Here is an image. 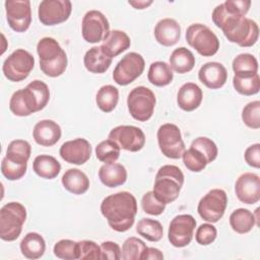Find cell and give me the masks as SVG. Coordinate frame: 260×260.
<instances>
[{
	"label": "cell",
	"mask_w": 260,
	"mask_h": 260,
	"mask_svg": "<svg viewBox=\"0 0 260 260\" xmlns=\"http://www.w3.org/2000/svg\"><path fill=\"white\" fill-rule=\"evenodd\" d=\"M213 23L219 27L231 43L240 47H252L259 38V26L251 18L229 12L222 3L217 5L211 14Z\"/></svg>",
	"instance_id": "6da1fadb"
},
{
	"label": "cell",
	"mask_w": 260,
	"mask_h": 260,
	"mask_svg": "<svg viewBox=\"0 0 260 260\" xmlns=\"http://www.w3.org/2000/svg\"><path fill=\"white\" fill-rule=\"evenodd\" d=\"M101 212L112 230L118 233L127 232L134 224L137 214V201L128 191L111 194L103 199Z\"/></svg>",
	"instance_id": "7a4b0ae2"
},
{
	"label": "cell",
	"mask_w": 260,
	"mask_h": 260,
	"mask_svg": "<svg viewBox=\"0 0 260 260\" xmlns=\"http://www.w3.org/2000/svg\"><path fill=\"white\" fill-rule=\"evenodd\" d=\"M37 53L40 58V69L49 77L62 75L68 64L66 52L53 38L45 37L38 42Z\"/></svg>",
	"instance_id": "3957f363"
},
{
	"label": "cell",
	"mask_w": 260,
	"mask_h": 260,
	"mask_svg": "<svg viewBox=\"0 0 260 260\" xmlns=\"http://www.w3.org/2000/svg\"><path fill=\"white\" fill-rule=\"evenodd\" d=\"M183 184L184 174L181 169L174 165H165L155 175L152 192L159 201L169 204L179 197Z\"/></svg>",
	"instance_id": "277c9868"
},
{
	"label": "cell",
	"mask_w": 260,
	"mask_h": 260,
	"mask_svg": "<svg viewBox=\"0 0 260 260\" xmlns=\"http://www.w3.org/2000/svg\"><path fill=\"white\" fill-rule=\"evenodd\" d=\"M26 219V209L19 202H9L0 209V238L6 242L15 241L21 234Z\"/></svg>",
	"instance_id": "5b68a950"
},
{
	"label": "cell",
	"mask_w": 260,
	"mask_h": 260,
	"mask_svg": "<svg viewBox=\"0 0 260 260\" xmlns=\"http://www.w3.org/2000/svg\"><path fill=\"white\" fill-rule=\"evenodd\" d=\"M186 41L203 57H211L219 49V40L216 35L202 23H193L187 27Z\"/></svg>",
	"instance_id": "8992f818"
},
{
	"label": "cell",
	"mask_w": 260,
	"mask_h": 260,
	"mask_svg": "<svg viewBox=\"0 0 260 260\" xmlns=\"http://www.w3.org/2000/svg\"><path fill=\"white\" fill-rule=\"evenodd\" d=\"M155 104L154 92L142 85L134 87L127 98L128 111L131 117L139 122H146L152 117Z\"/></svg>",
	"instance_id": "52a82bcc"
},
{
	"label": "cell",
	"mask_w": 260,
	"mask_h": 260,
	"mask_svg": "<svg viewBox=\"0 0 260 260\" xmlns=\"http://www.w3.org/2000/svg\"><path fill=\"white\" fill-rule=\"evenodd\" d=\"M34 66V56L24 49H16L4 60L2 71L9 81L19 82L28 77Z\"/></svg>",
	"instance_id": "ba28073f"
},
{
	"label": "cell",
	"mask_w": 260,
	"mask_h": 260,
	"mask_svg": "<svg viewBox=\"0 0 260 260\" xmlns=\"http://www.w3.org/2000/svg\"><path fill=\"white\" fill-rule=\"evenodd\" d=\"M157 143L162 154L172 159L182 157L185 151V143L180 128L173 123H166L159 126L156 133Z\"/></svg>",
	"instance_id": "9c48e42d"
},
{
	"label": "cell",
	"mask_w": 260,
	"mask_h": 260,
	"mask_svg": "<svg viewBox=\"0 0 260 260\" xmlns=\"http://www.w3.org/2000/svg\"><path fill=\"white\" fill-rule=\"evenodd\" d=\"M228 205V195L222 189L208 191L199 201L197 206L198 214L205 221L215 223L224 214Z\"/></svg>",
	"instance_id": "30bf717a"
},
{
	"label": "cell",
	"mask_w": 260,
	"mask_h": 260,
	"mask_svg": "<svg viewBox=\"0 0 260 260\" xmlns=\"http://www.w3.org/2000/svg\"><path fill=\"white\" fill-rule=\"evenodd\" d=\"M144 67V58L139 53H127L117 63L113 71V79L119 85H128L143 73Z\"/></svg>",
	"instance_id": "8fae6325"
},
{
	"label": "cell",
	"mask_w": 260,
	"mask_h": 260,
	"mask_svg": "<svg viewBox=\"0 0 260 260\" xmlns=\"http://www.w3.org/2000/svg\"><path fill=\"white\" fill-rule=\"evenodd\" d=\"M110 32L107 17L99 10L87 11L81 21V35L85 42L96 44L103 42Z\"/></svg>",
	"instance_id": "7c38bea8"
},
{
	"label": "cell",
	"mask_w": 260,
	"mask_h": 260,
	"mask_svg": "<svg viewBox=\"0 0 260 260\" xmlns=\"http://www.w3.org/2000/svg\"><path fill=\"white\" fill-rule=\"evenodd\" d=\"M196 220L191 214H179L175 216L169 225L168 239L172 246L183 248L188 246L192 239Z\"/></svg>",
	"instance_id": "4fadbf2b"
},
{
	"label": "cell",
	"mask_w": 260,
	"mask_h": 260,
	"mask_svg": "<svg viewBox=\"0 0 260 260\" xmlns=\"http://www.w3.org/2000/svg\"><path fill=\"white\" fill-rule=\"evenodd\" d=\"M109 139L116 142L121 149L131 152L141 150L145 144L144 132L133 125H120L113 128L109 133Z\"/></svg>",
	"instance_id": "5bb4252c"
},
{
	"label": "cell",
	"mask_w": 260,
	"mask_h": 260,
	"mask_svg": "<svg viewBox=\"0 0 260 260\" xmlns=\"http://www.w3.org/2000/svg\"><path fill=\"white\" fill-rule=\"evenodd\" d=\"M72 11L69 0H43L38 9L39 20L47 26L65 22Z\"/></svg>",
	"instance_id": "9a60e30c"
},
{
	"label": "cell",
	"mask_w": 260,
	"mask_h": 260,
	"mask_svg": "<svg viewBox=\"0 0 260 260\" xmlns=\"http://www.w3.org/2000/svg\"><path fill=\"white\" fill-rule=\"evenodd\" d=\"M6 19L11 29L24 32L31 23V8L28 0H7L4 3Z\"/></svg>",
	"instance_id": "2e32d148"
},
{
	"label": "cell",
	"mask_w": 260,
	"mask_h": 260,
	"mask_svg": "<svg viewBox=\"0 0 260 260\" xmlns=\"http://www.w3.org/2000/svg\"><path fill=\"white\" fill-rule=\"evenodd\" d=\"M91 151V145L86 139L75 138L64 142L59 149V154L66 162L81 166L90 158Z\"/></svg>",
	"instance_id": "e0dca14e"
},
{
	"label": "cell",
	"mask_w": 260,
	"mask_h": 260,
	"mask_svg": "<svg viewBox=\"0 0 260 260\" xmlns=\"http://www.w3.org/2000/svg\"><path fill=\"white\" fill-rule=\"evenodd\" d=\"M235 193L245 204H255L260 200V177L255 173H244L236 181Z\"/></svg>",
	"instance_id": "ac0fdd59"
},
{
	"label": "cell",
	"mask_w": 260,
	"mask_h": 260,
	"mask_svg": "<svg viewBox=\"0 0 260 260\" xmlns=\"http://www.w3.org/2000/svg\"><path fill=\"white\" fill-rule=\"evenodd\" d=\"M199 80L210 89L222 87L228 80V71L219 62H207L198 71Z\"/></svg>",
	"instance_id": "d6986e66"
},
{
	"label": "cell",
	"mask_w": 260,
	"mask_h": 260,
	"mask_svg": "<svg viewBox=\"0 0 260 260\" xmlns=\"http://www.w3.org/2000/svg\"><path fill=\"white\" fill-rule=\"evenodd\" d=\"M61 127L53 120L45 119L39 121L32 130V137L41 146H53L61 138Z\"/></svg>",
	"instance_id": "ffe728a7"
},
{
	"label": "cell",
	"mask_w": 260,
	"mask_h": 260,
	"mask_svg": "<svg viewBox=\"0 0 260 260\" xmlns=\"http://www.w3.org/2000/svg\"><path fill=\"white\" fill-rule=\"evenodd\" d=\"M154 38L165 47L176 45L181 38V26L174 18H162L154 26Z\"/></svg>",
	"instance_id": "44dd1931"
},
{
	"label": "cell",
	"mask_w": 260,
	"mask_h": 260,
	"mask_svg": "<svg viewBox=\"0 0 260 260\" xmlns=\"http://www.w3.org/2000/svg\"><path fill=\"white\" fill-rule=\"evenodd\" d=\"M202 89L194 82L184 83L177 93V104L185 112L196 110L202 103Z\"/></svg>",
	"instance_id": "7402d4cb"
},
{
	"label": "cell",
	"mask_w": 260,
	"mask_h": 260,
	"mask_svg": "<svg viewBox=\"0 0 260 260\" xmlns=\"http://www.w3.org/2000/svg\"><path fill=\"white\" fill-rule=\"evenodd\" d=\"M130 45V38L125 31L120 29H113L110 30L106 39L103 41L101 49L107 56L113 59L114 57H117L129 49Z\"/></svg>",
	"instance_id": "603a6c76"
},
{
	"label": "cell",
	"mask_w": 260,
	"mask_h": 260,
	"mask_svg": "<svg viewBox=\"0 0 260 260\" xmlns=\"http://www.w3.org/2000/svg\"><path fill=\"white\" fill-rule=\"evenodd\" d=\"M10 111L18 117H27L37 113L35 101L26 87L14 91L9 101Z\"/></svg>",
	"instance_id": "cb8c5ba5"
},
{
	"label": "cell",
	"mask_w": 260,
	"mask_h": 260,
	"mask_svg": "<svg viewBox=\"0 0 260 260\" xmlns=\"http://www.w3.org/2000/svg\"><path fill=\"white\" fill-rule=\"evenodd\" d=\"M99 179L103 185L116 188L127 181L126 168L118 162L104 164L99 170Z\"/></svg>",
	"instance_id": "d4e9b609"
},
{
	"label": "cell",
	"mask_w": 260,
	"mask_h": 260,
	"mask_svg": "<svg viewBox=\"0 0 260 260\" xmlns=\"http://www.w3.org/2000/svg\"><path fill=\"white\" fill-rule=\"evenodd\" d=\"M112 60V58L103 52L101 46H94L84 54L83 64L86 70L90 73L102 74L110 68Z\"/></svg>",
	"instance_id": "484cf974"
},
{
	"label": "cell",
	"mask_w": 260,
	"mask_h": 260,
	"mask_svg": "<svg viewBox=\"0 0 260 260\" xmlns=\"http://www.w3.org/2000/svg\"><path fill=\"white\" fill-rule=\"evenodd\" d=\"M63 187L74 195L84 194L89 188V179L87 176L78 169L67 170L61 179Z\"/></svg>",
	"instance_id": "4316f807"
},
{
	"label": "cell",
	"mask_w": 260,
	"mask_h": 260,
	"mask_svg": "<svg viewBox=\"0 0 260 260\" xmlns=\"http://www.w3.org/2000/svg\"><path fill=\"white\" fill-rule=\"evenodd\" d=\"M21 254L27 259H39L41 258L46 250V242L44 238L35 232L27 233L21 240L20 245Z\"/></svg>",
	"instance_id": "83f0119b"
},
{
	"label": "cell",
	"mask_w": 260,
	"mask_h": 260,
	"mask_svg": "<svg viewBox=\"0 0 260 260\" xmlns=\"http://www.w3.org/2000/svg\"><path fill=\"white\" fill-rule=\"evenodd\" d=\"M32 170L39 177L46 180H52L59 175L61 165L54 156L49 154H41L36 156L34 159Z\"/></svg>",
	"instance_id": "f1b7e54d"
},
{
	"label": "cell",
	"mask_w": 260,
	"mask_h": 260,
	"mask_svg": "<svg viewBox=\"0 0 260 260\" xmlns=\"http://www.w3.org/2000/svg\"><path fill=\"white\" fill-rule=\"evenodd\" d=\"M195 62L196 59L193 53L185 47H180L172 52L169 65L175 72L184 74L190 72L194 68Z\"/></svg>",
	"instance_id": "f546056e"
},
{
	"label": "cell",
	"mask_w": 260,
	"mask_h": 260,
	"mask_svg": "<svg viewBox=\"0 0 260 260\" xmlns=\"http://www.w3.org/2000/svg\"><path fill=\"white\" fill-rule=\"evenodd\" d=\"M174 78V73L171 66L165 61L152 62L149 66L147 79L148 81L158 87L169 85Z\"/></svg>",
	"instance_id": "4dcf8cb0"
},
{
	"label": "cell",
	"mask_w": 260,
	"mask_h": 260,
	"mask_svg": "<svg viewBox=\"0 0 260 260\" xmlns=\"http://www.w3.org/2000/svg\"><path fill=\"white\" fill-rule=\"evenodd\" d=\"M255 215L246 208H238L230 215V225L232 230L238 234L249 233L256 224Z\"/></svg>",
	"instance_id": "1f68e13d"
},
{
	"label": "cell",
	"mask_w": 260,
	"mask_h": 260,
	"mask_svg": "<svg viewBox=\"0 0 260 260\" xmlns=\"http://www.w3.org/2000/svg\"><path fill=\"white\" fill-rule=\"evenodd\" d=\"M119 90L111 84L103 85L96 92L95 103L98 108L104 113L112 112L118 105Z\"/></svg>",
	"instance_id": "d6a6232c"
},
{
	"label": "cell",
	"mask_w": 260,
	"mask_h": 260,
	"mask_svg": "<svg viewBox=\"0 0 260 260\" xmlns=\"http://www.w3.org/2000/svg\"><path fill=\"white\" fill-rule=\"evenodd\" d=\"M232 68L235 72V75H254L258 73V61L254 55L249 53H242L234 58Z\"/></svg>",
	"instance_id": "836d02e7"
},
{
	"label": "cell",
	"mask_w": 260,
	"mask_h": 260,
	"mask_svg": "<svg viewBox=\"0 0 260 260\" xmlns=\"http://www.w3.org/2000/svg\"><path fill=\"white\" fill-rule=\"evenodd\" d=\"M136 232L149 242H158L164 236L161 223L152 218H141L136 224Z\"/></svg>",
	"instance_id": "e575fe53"
},
{
	"label": "cell",
	"mask_w": 260,
	"mask_h": 260,
	"mask_svg": "<svg viewBox=\"0 0 260 260\" xmlns=\"http://www.w3.org/2000/svg\"><path fill=\"white\" fill-rule=\"evenodd\" d=\"M31 153V146L23 139L12 140L6 149V157L18 164H27Z\"/></svg>",
	"instance_id": "d590c367"
},
{
	"label": "cell",
	"mask_w": 260,
	"mask_h": 260,
	"mask_svg": "<svg viewBox=\"0 0 260 260\" xmlns=\"http://www.w3.org/2000/svg\"><path fill=\"white\" fill-rule=\"evenodd\" d=\"M233 86L237 92L243 95H253L259 92L260 89V77L256 73L249 76L234 75Z\"/></svg>",
	"instance_id": "8d00e7d4"
},
{
	"label": "cell",
	"mask_w": 260,
	"mask_h": 260,
	"mask_svg": "<svg viewBox=\"0 0 260 260\" xmlns=\"http://www.w3.org/2000/svg\"><path fill=\"white\" fill-rule=\"evenodd\" d=\"M25 87L29 90V92L36 103L38 112L45 109V107L48 105L49 100H50L49 86L44 81L36 79V80H32L31 82H29Z\"/></svg>",
	"instance_id": "74e56055"
},
{
	"label": "cell",
	"mask_w": 260,
	"mask_h": 260,
	"mask_svg": "<svg viewBox=\"0 0 260 260\" xmlns=\"http://www.w3.org/2000/svg\"><path fill=\"white\" fill-rule=\"evenodd\" d=\"M120 150L121 148L116 142L106 139L95 146V156L100 161L105 164L115 162L120 156Z\"/></svg>",
	"instance_id": "f35d334b"
},
{
	"label": "cell",
	"mask_w": 260,
	"mask_h": 260,
	"mask_svg": "<svg viewBox=\"0 0 260 260\" xmlns=\"http://www.w3.org/2000/svg\"><path fill=\"white\" fill-rule=\"evenodd\" d=\"M182 158L185 167L189 171L194 173H199L203 171L208 165V161L205 155L202 152H200L198 149L191 146L187 150L185 149L184 153L182 154Z\"/></svg>",
	"instance_id": "ab89813d"
},
{
	"label": "cell",
	"mask_w": 260,
	"mask_h": 260,
	"mask_svg": "<svg viewBox=\"0 0 260 260\" xmlns=\"http://www.w3.org/2000/svg\"><path fill=\"white\" fill-rule=\"evenodd\" d=\"M146 247L142 240L136 237H130L123 243L121 258L124 260H141V255Z\"/></svg>",
	"instance_id": "60d3db41"
},
{
	"label": "cell",
	"mask_w": 260,
	"mask_h": 260,
	"mask_svg": "<svg viewBox=\"0 0 260 260\" xmlns=\"http://www.w3.org/2000/svg\"><path fill=\"white\" fill-rule=\"evenodd\" d=\"M54 255L57 258L64 259V260H75L79 259V249H78V242L63 239L58 241L53 248Z\"/></svg>",
	"instance_id": "b9f144b4"
},
{
	"label": "cell",
	"mask_w": 260,
	"mask_h": 260,
	"mask_svg": "<svg viewBox=\"0 0 260 260\" xmlns=\"http://www.w3.org/2000/svg\"><path fill=\"white\" fill-rule=\"evenodd\" d=\"M27 169V164H18L8 159L6 156L3 157L1 162V173L9 181H17L21 179Z\"/></svg>",
	"instance_id": "7bdbcfd3"
},
{
	"label": "cell",
	"mask_w": 260,
	"mask_h": 260,
	"mask_svg": "<svg viewBox=\"0 0 260 260\" xmlns=\"http://www.w3.org/2000/svg\"><path fill=\"white\" fill-rule=\"evenodd\" d=\"M244 124L251 129L260 128V102L253 101L248 103L242 111Z\"/></svg>",
	"instance_id": "ee69618b"
},
{
	"label": "cell",
	"mask_w": 260,
	"mask_h": 260,
	"mask_svg": "<svg viewBox=\"0 0 260 260\" xmlns=\"http://www.w3.org/2000/svg\"><path fill=\"white\" fill-rule=\"evenodd\" d=\"M190 146L202 152L205 155L208 164L212 162L217 157V154H218L217 146L214 143V141L208 137H204V136L197 137L192 141Z\"/></svg>",
	"instance_id": "f6af8a7d"
},
{
	"label": "cell",
	"mask_w": 260,
	"mask_h": 260,
	"mask_svg": "<svg viewBox=\"0 0 260 260\" xmlns=\"http://www.w3.org/2000/svg\"><path fill=\"white\" fill-rule=\"evenodd\" d=\"M166 205L167 204L159 201L155 197V195L152 191L146 192L141 198V207H142L143 211L150 215L161 214L166 209Z\"/></svg>",
	"instance_id": "bcb514c9"
},
{
	"label": "cell",
	"mask_w": 260,
	"mask_h": 260,
	"mask_svg": "<svg viewBox=\"0 0 260 260\" xmlns=\"http://www.w3.org/2000/svg\"><path fill=\"white\" fill-rule=\"evenodd\" d=\"M217 236L216 228L211 223H202L195 233V240L201 246H207L213 243Z\"/></svg>",
	"instance_id": "7dc6e473"
},
{
	"label": "cell",
	"mask_w": 260,
	"mask_h": 260,
	"mask_svg": "<svg viewBox=\"0 0 260 260\" xmlns=\"http://www.w3.org/2000/svg\"><path fill=\"white\" fill-rule=\"evenodd\" d=\"M79 259H102L101 247L90 240H82L78 242Z\"/></svg>",
	"instance_id": "c3c4849f"
},
{
	"label": "cell",
	"mask_w": 260,
	"mask_h": 260,
	"mask_svg": "<svg viewBox=\"0 0 260 260\" xmlns=\"http://www.w3.org/2000/svg\"><path fill=\"white\" fill-rule=\"evenodd\" d=\"M102 259L108 260H119L121 259V249L120 246L112 241H106L101 244Z\"/></svg>",
	"instance_id": "681fc988"
},
{
	"label": "cell",
	"mask_w": 260,
	"mask_h": 260,
	"mask_svg": "<svg viewBox=\"0 0 260 260\" xmlns=\"http://www.w3.org/2000/svg\"><path fill=\"white\" fill-rule=\"evenodd\" d=\"M245 161L248 166L259 169L260 168V144L254 143L248 146L244 153Z\"/></svg>",
	"instance_id": "f907efd6"
},
{
	"label": "cell",
	"mask_w": 260,
	"mask_h": 260,
	"mask_svg": "<svg viewBox=\"0 0 260 260\" xmlns=\"http://www.w3.org/2000/svg\"><path fill=\"white\" fill-rule=\"evenodd\" d=\"M164 254L160 250L153 247H146L141 255V260H162Z\"/></svg>",
	"instance_id": "816d5d0a"
},
{
	"label": "cell",
	"mask_w": 260,
	"mask_h": 260,
	"mask_svg": "<svg viewBox=\"0 0 260 260\" xmlns=\"http://www.w3.org/2000/svg\"><path fill=\"white\" fill-rule=\"evenodd\" d=\"M153 3V1L149 0V1H129L128 4L133 6L135 9H144L147 8L148 6H150Z\"/></svg>",
	"instance_id": "f5cc1de1"
}]
</instances>
